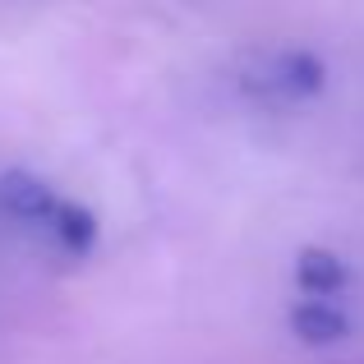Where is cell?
I'll return each instance as SVG.
<instances>
[{
  "label": "cell",
  "mask_w": 364,
  "mask_h": 364,
  "mask_svg": "<svg viewBox=\"0 0 364 364\" xmlns=\"http://www.w3.org/2000/svg\"><path fill=\"white\" fill-rule=\"evenodd\" d=\"M51 235L60 240V249H70V254H88L92 245H97V235H102V226H97V217H92V208H83V203H55V213H51Z\"/></svg>",
  "instance_id": "cell-5"
},
{
  "label": "cell",
  "mask_w": 364,
  "mask_h": 364,
  "mask_svg": "<svg viewBox=\"0 0 364 364\" xmlns=\"http://www.w3.org/2000/svg\"><path fill=\"white\" fill-rule=\"evenodd\" d=\"M291 332L304 346H337L350 337V318L328 300H304L291 309Z\"/></svg>",
  "instance_id": "cell-4"
},
{
  "label": "cell",
  "mask_w": 364,
  "mask_h": 364,
  "mask_svg": "<svg viewBox=\"0 0 364 364\" xmlns=\"http://www.w3.org/2000/svg\"><path fill=\"white\" fill-rule=\"evenodd\" d=\"M245 88L254 97H267V102H304V97H318L328 88V65L309 46H286V51L263 55L245 74Z\"/></svg>",
  "instance_id": "cell-1"
},
{
  "label": "cell",
  "mask_w": 364,
  "mask_h": 364,
  "mask_svg": "<svg viewBox=\"0 0 364 364\" xmlns=\"http://www.w3.org/2000/svg\"><path fill=\"white\" fill-rule=\"evenodd\" d=\"M55 203H60L55 189L42 176H33V171L14 166L0 176V213L14 217V222H51Z\"/></svg>",
  "instance_id": "cell-2"
},
{
  "label": "cell",
  "mask_w": 364,
  "mask_h": 364,
  "mask_svg": "<svg viewBox=\"0 0 364 364\" xmlns=\"http://www.w3.org/2000/svg\"><path fill=\"white\" fill-rule=\"evenodd\" d=\"M295 282H300V291H309L314 300H328V295L346 291L350 286V267L341 254H332V249H300V258H295Z\"/></svg>",
  "instance_id": "cell-3"
}]
</instances>
